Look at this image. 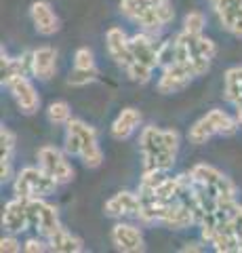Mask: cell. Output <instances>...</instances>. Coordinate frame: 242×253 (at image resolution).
I'll use <instances>...</instances> for the list:
<instances>
[{
    "instance_id": "6da1fadb",
    "label": "cell",
    "mask_w": 242,
    "mask_h": 253,
    "mask_svg": "<svg viewBox=\"0 0 242 253\" xmlns=\"http://www.w3.org/2000/svg\"><path fill=\"white\" fill-rule=\"evenodd\" d=\"M141 152H143V171H169L173 169L177 150H179V133L169 129L162 131L158 126H143L141 131Z\"/></svg>"
},
{
    "instance_id": "7a4b0ae2",
    "label": "cell",
    "mask_w": 242,
    "mask_h": 253,
    "mask_svg": "<svg viewBox=\"0 0 242 253\" xmlns=\"http://www.w3.org/2000/svg\"><path fill=\"white\" fill-rule=\"evenodd\" d=\"M57 186V179L51 177L42 167H26L19 171L13 190L19 199H44L55 192Z\"/></svg>"
},
{
    "instance_id": "3957f363",
    "label": "cell",
    "mask_w": 242,
    "mask_h": 253,
    "mask_svg": "<svg viewBox=\"0 0 242 253\" xmlns=\"http://www.w3.org/2000/svg\"><path fill=\"white\" fill-rule=\"evenodd\" d=\"M190 175L202 184L215 199H236V186L230 177H225L219 169L210 167V165H196Z\"/></svg>"
},
{
    "instance_id": "277c9868",
    "label": "cell",
    "mask_w": 242,
    "mask_h": 253,
    "mask_svg": "<svg viewBox=\"0 0 242 253\" xmlns=\"http://www.w3.org/2000/svg\"><path fill=\"white\" fill-rule=\"evenodd\" d=\"M28 217H30V228H36L44 239H51L53 234L61 230L57 207L44 203L42 199H28Z\"/></svg>"
},
{
    "instance_id": "5b68a950",
    "label": "cell",
    "mask_w": 242,
    "mask_h": 253,
    "mask_svg": "<svg viewBox=\"0 0 242 253\" xmlns=\"http://www.w3.org/2000/svg\"><path fill=\"white\" fill-rule=\"evenodd\" d=\"M68 129H72L78 135V139H80V158H82V163L87 165V167H91V169L99 167V165L104 163V152H101L99 141H97V131L93 129V126H89L87 123L74 121V118L68 123Z\"/></svg>"
},
{
    "instance_id": "8992f818",
    "label": "cell",
    "mask_w": 242,
    "mask_h": 253,
    "mask_svg": "<svg viewBox=\"0 0 242 253\" xmlns=\"http://www.w3.org/2000/svg\"><path fill=\"white\" fill-rule=\"evenodd\" d=\"M38 165L49 173L51 177L57 179V184H68L74 179V167L66 161V156L53 146H44L38 150Z\"/></svg>"
},
{
    "instance_id": "52a82bcc",
    "label": "cell",
    "mask_w": 242,
    "mask_h": 253,
    "mask_svg": "<svg viewBox=\"0 0 242 253\" xmlns=\"http://www.w3.org/2000/svg\"><path fill=\"white\" fill-rule=\"evenodd\" d=\"M6 86H9L13 99L17 101V106L23 114H34L40 108V97H38L34 84L28 81V76H13L6 83Z\"/></svg>"
},
{
    "instance_id": "ba28073f",
    "label": "cell",
    "mask_w": 242,
    "mask_h": 253,
    "mask_svg": "<svg viewBox=\"0 0 242 253\" xmlns=\"http://www.w3.org/2000/svg\"><path fill=\"white\" fill-rule=\"evenodd\" d=\"M192 78H196V74L192 72V68L187 66V63L177 61L173 66L165 68V72H162L160 81H158V91L162 95L177 93V91L185 89V86L192 83Z\"/></svg>"
},
{
    "instance_id": "9c48e42d",
    "label": "cell",
    "mask_w": 242,
    "mask_h": 253,
    "mask_svg": "<svg viewBox=\"0 0 242 253\" xmlns=\"http://www.w3.org/2000/svg\"><path fill=\"white\" fill-rule=\"evenodd\" d=\"M105 42H107V53L110 57L118 63L120 68L127 70L133 61H135V55L131 49V38L124 34V30L120 28H110L105 34Z\"/></svg>"
},
{
    "instance_id": "30bf717a",
    "label": "cell",
    "mask_w": 242,
    "mask_h": 253,
    "mask_svg": "<svg viewBox=\"0 0 242 253\" xmlns=\"http://www.w3.org/2000/svg\"><path fill=\"white\" fill-rule=\"evenodd\" d=\"M2 228L11 234L23 232L30 228V217H28V199H19L15 196L13 201L4 205L2 211Z\"/></svg>"
},
{
    "instance_id": "8fae6325",
    "label": "cell",
    "mask_w": 242,
    "mask_h": 253,
    "mask_svg": "<svg viewBox=\"0 0 242 253\" xmlns=\"http://www.w3.org/2000/svg\"><path fill=\"white\" fill-rule=\"evenodd\" d=\"M112 243L116 245V249L124 253H139L145 249V243L139 228L131 224H116L112 228Z\"/></svg>"
},
{
    "instance_id": "7c38bea8",
    "label": "cell",
    "mask_w": 242,
    "mask_h": 253,
    "mask_svg": "<svg viewBox=\"0 0 242 253\" xmlns=\"http://www.w3.org/2000/svg\"><path fill=\"white\" fill-rule=\"evenodd\" d=\"M30 15H32V21H34V28L38 34L42 36H53L55 32L59 30V19L53 6L44 0H36V2L30 6Z\"/></svg>"
},
{
    "instance_id": "4fadbf2b",
    "label": "cell",
    "mask_w": 242,
    "mask_h": 253,
    "mask_svg": "<svg viewBox=\"0 0 242 253\" xmlns=\"http://www.w3.org/2000/svg\"><path fill=\"white\" fill-rule=\"evenodd\" d=\"M139 209H141V201H139V194L133 192H118L105 203V215L110 217H124V215L137 217Z\"/></svg>"
},
{
    "instance_id": "5bb4252c",
    "label": "cell",
    "mask_w": 242,
    "mask_h": 253,
    "mask_svg": "<svg viewBox=\"0 0 242 253\" xmlns=\"http://www.w3.org/2000/svg\"><path fill=\"white\" fill-rule=\"evenodd\" d=\"M160 224H165L171 230H183V228H190L192 224H196V215H194V211L187 205L175 201L167 205Z\"/></svg>"
},
{
    "instance_id": "9a60e30c",
    "label": "cell",
    "mask_w": 242,
    "mask_h": 253,
    "mask_svg": "<svg viewBox=\"0 0 242 253\" xmlns=\"http://www.w3.org/2000/svg\"><path fill=\"white\" fill-rule=\"evenodd\" d=\"M131 49L133 55H135L137 61L145 63L150 68H158L160 61H158V49H156L154 41L147 34H135L131 36Z\"/></svg>"
},
{
    "instance_id": "2e32d148",
    "label": "cell",
    "mask_w": 242,
    "mask_h": 253,
    "mask_svg": "<svg viewBox=\"0 0 242 253\" xmlns=\"http://www.w3.org/2000/svg\"><path fill=\"white\" fill-rule=\"evenodd\" d=\"M139 123H141V112H139L137 108H124L112 125V137L114 139H129L133 133H135Z\"/></svg>"
},
{
    "instance_id": "e0dca14e",
    "label": "cell",
    "mask_w": 242,
    "mask_h": 253,
    "mask_svg": "<svg viewBox=\"0 0 242 253\" xmlns=\"http://www.w3.org/2000/svg\"><path fill=\"white\" fill-rule=\"evenodd\" d=\"M34 55V76L40 81H49L55 74V63H57V53L51 46H40V49L32 51Z\"/></svg>"
},
{
    "instance_id": "ac0fdd59",
    "label": "cell",
    "mask_w": 242,
    "mask_h": 253,
    "mask_svg": "<svg viewBox=\"0 0 242 253\" xmlns=\"http://www.w3.org/2000/svg\"><path fill=\"white\" fill-rule=\"evenodd\" d=\"M49 249L57 251V253H80L84 249V245L78 236H74L72 232L61 228L57 234H53L49 239Z\"/></svg>"
},
{
    "instance_id": "d6986e66",
    "label": "cell",
    "mask_w": 242,
    "mask_h": 253,
    "mask_svg": "<svg viewBox=\"0 0 242 253\" xmlns=\"http://www.w3.org/2000/svg\"><path fill=\"white\" fill-rule=\"evenodd\" d=\"M213 135H219V133H217L213 121H210L208 114H207V116H202L200 121H196L192 125L190 133H187V139H190L192 144H196V146H202V144H207Z\"/></svg>"
},
{
    "instance_id": "ffe728a7",
    "label": "cell",
    "mask_w": 242,
    "mask_h": 253,
    "mask_svg": "<svg viewBox=\"0 0 242 253\" xmlns=\"http://www.w3.org/2000/svg\"><path fill=\"white\" fill-rule=\"evenodd\" d=\"M223 83H225V99L236 104L242 97V66L230 68L223 76Z\"/></svg>"
},
{
    "instance_id": "44dd1931",
    "label": "cell",
    "mask_w": 242,
    "mask_h": 253,
    "mask_svg": "<svg viewBox=\"0 0 242 253\" xmlns=\"http://www.w3.org/2000/svg\"><path fill=\"white\" fill-rule=\"evenodd\" d=\"M152 6H154V0H122L120 11H122V15H127L129 19L137 21L147 9H152Z\"/></svg>"
},
{
    "instance_id": "7402d4cb",
    "label": "cell",
    "mask_w": 242,
    "mask_h": 253,
    "mask_svg": "<svg viewBox=\"0 0 242 253\" xmlns=\"http://www.w3.org/2000/svg\"><path fill=\"white\" fill-rule=\"evenodd\" d=\"M179 59V44H177V38L173 41H167L158 46V61H160V68H169L177 63Z\"/></svg>"
},
{
    "instance_id": "603a6c76",
    "label": "cell",
    "mask_w": 242,
    "mask_h": 253,
    "mask_svg": "<svg viewBox=\"0 0 242 253\" xmlns=\"http://www.w3.org/2000/svg\"><path fill=\"white\" fill-rule=\"evenodd\" d=\"M46 114H49V121L53 125H68L72 121V112H69V106L66 101H53L46 110Z\"/></svg>"
},
{
    "instance_id": "cb8c5ba5",
    "label": "cell",
    "mask_w": 242,
    "mask_h": 253,
    "mask_svg": "<svg viewBox=\"0 0 242 253\" xmlns=\"http://www.w3.org/2000/svg\"><path fill=\"white\" fill-rule=\"evenodd\" d=\"M221 21V26L232 32L234 36H240L242 38V9L236 11H230V13H223V15H217Z\"/></svg>"
},
{
    "instance_id": "d4e9b609",
    "label": "cell",
    "mask_w": 242,
    "mask_h": 253,
    "mask_svg": "<svg viewBox=\"0 0 242 253\" xmlns=\"http://www.w3.org/2000/svg\"><path fill=\"white\" fill-rule=\"evenodd\" d=\"M137 23L141 26L145 32H158L162 26H165V21L160 19V15H158V11H156V4L152 6V9H147L141 17L137 19Z\"/></svg>"
},
{
    "instance_id": "484cf974",
    "label": "cell",
    "mask_w": 242,
    "mask_h": 253,
    "mask_svg": "<svg viewBox=\"0 0 242 253\" xmlns=\"http://www.w3.org/2000/svg\"><path fill=\"white\" fill-rule=\"evenodd\" d=\"M95 78H97V70L95 68H91V70L74 68L72 74L68 76V84H72V86H84V84H91Z\"/></svg>"
},
{
    "instance_id": "4316f807",
    "label": "cell",
    "mask_w": 242,
    "mask_h": 253,
    "mask_svg": "<svg viewBox=\"0 0 242 253\" xmlns=\"http://www.w3.org/2000/svg\"><path fill=\"white\" fill-rule=\"evenodd\" d=\"M152 70L154 68H150V66H145V63H141V61H133L131 66L127 68V74L131 76V81H135V83H147L152 78Z\"/></svg>"
},
{
    "instance_id": "83f0119b",
    "label": "cell",
    "mask_w": 242,
    "mask_h": 253,
    "mask_svg": "<svg viewBox=\"0 0 242 253\" xmlns=\"http://www.w3.org/2000/svg\"><path fill=\"white\" fill-rule=\"evenodd\" d=\"M15 150V135L6 126L0 129V161H11V154Z\"/></svg>"
},
{
    "instance_id": "f1b7e54d",
    "label": "cell",
    "mask_w": 242,
    "mask_h": 253,
    "mask_svg": "<svg viewBox=\"0 0 242 253\" xmlns=\"http://www.w3.org/2000/svg\"><path fill=\"white\" fill-rule=\"evenodd\" d=\"M205 15L202 13H198V11H194V13H190L185 17V21H183V30L185 32H190V34H202V30H205Z\"/></svg>"
},
{
    "instance_id": "f546056e",
    "label": "cell",
    "mask_w": 242,
    "mask_h": 253,
    "mask_svg": "<svg viewBox=\"0 0 242 253\" xmlns=\"http://www.w3.org/2000/svg\"><path fill=\"white\" fill-rule=\"evenodd\" d=\"M210 6H213V11L217 15H223V13L242 9V0H210Z\"/></svg>"
},
{
    "instance_id": "4dcf8cb0",
    "label": "cell",
    "mask_w": 242,
    "mask_h": 253,
    "mask_svg": "<svg viewBox=\"0 0 242 253\" xmlns=\"http://www.w3.org/2000/svg\"><path fill=\"white\" fill-rule=\"evenodd\" d=\"M74 68H82V70H91L95 68V59L89 49H78L74 55Z\"/></svg>"
},
{
    "instance_id": "1f68e13d",
    "label": "cell",
    "mask_w": 242,
    "mask_h": 253,
    "mask_svg": "<svg viewBox=\"0 0 242 253\" xmlns=\"http://www.w3.org/2000/svg\"><path fill=\"white\" fill-rule=\"evenodd\" d=\"M0 251H2V253H17V251H21V243L15 239L13 234L4 236V239L0 241Z\"/></svg>"
},
{
    "instance_id": "d6a6232c",
    "label": "cell",
    "mask_w": 242,
    "mask_h": 253,
    "mask_svg": "<svg viewBox=\"0 0 242 253\" xmlns=\"http://www.w3.org/2000/svg\"><path fill=\"white\" fill-rule=\"evenodd\" d=\"M23 249H26L28 253H42V251H46L49 247H46V243L38 241V239H28L26 245H23Z\"/></svg>"
},
{
    "instance_id": "836d02e7",
    "label": "cell",
    "mask_w": 242,
    "mask_h": 253,
    "mask_svg": "<svg viewBox=\"0 0 242 253\" xmlns=\"http://www.w3.org/2000/svg\"><path fill=\"white\" fill-rule=\"evenodd\" d=\"M11 161H0V179L6 181V179H11Z\"/></svg>"
},
{
    "instance_id": "e575fe53",
    "label": "cell",
    "mask_w": 242,
    "mask_h": 253,
    "mask_svg": "<svg viewBox=\"0 0 242 253\" xmlns=\"http://www.w3.org/2000/svg\"><path fill=\"white\" fill-rule=\"evenodd\" d=\"M232 224H234V230H236V234L240 236V245H242V205H240V209L236 213V217L232 219ZM242 253V251H240Z\"/></svg>"
},
{
    "instance_id": "d590c367",
    "label": "cell",
    "mask_w": 242,
    "mask_h": 253,
    "mask_svg": "<svg viewBox=\"0 0 242 253\" xmlns=\"http://www.w3.org/2000/svg\"><path fill=\"white\" fill-rule=\"evenodd\" d=\"M181 251H185V253H187V251H202V247H198V245L192 243V245H187V247H183Z\"/></svg>"
}]
</instances>
